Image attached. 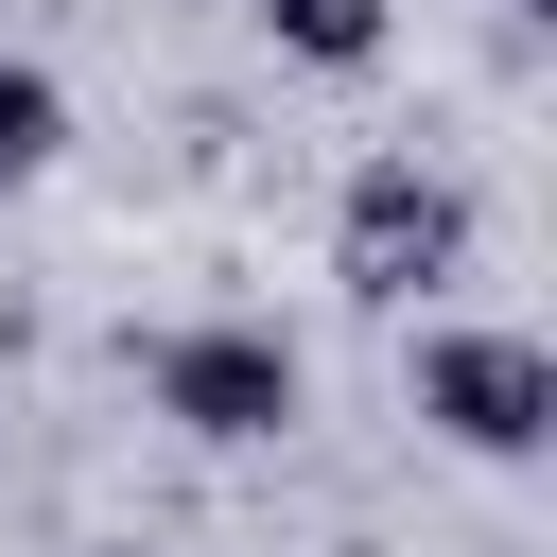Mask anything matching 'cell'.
<instances>
[{"mask_svg": "<svg viewBox=\"0 0 557 557\" xmlns=\"http://www.w3.org/2000/svg\"><path fill=\"white\" fill-rule=\"evenodd\" d=\"M331 278L366 296V313H418V296H453L470 278V174H435V157H366L348 191H331Z\"/></svg>", "mask_w": 557, "mask_h": 557, "instance_id": "obj_1", "label": "cell"}, {"mask_svg": "<svg viewBox=\"0 0 557 557\" xmlns=\"http://www.w3.org/2000/svg\"><path fill=\"white\" fill-rule=\"evenodd\" d=\"M139 400H157L191 453H278V435L313 418V366H296V331H261V313H191V331H157Z\"/></svg>", "mask_w": 557, "mask_h": 557, "instance_id": "obj_2", "label": "cell"}, {"mask_svg": "<svg viewBox=\"0 0 557 557\" xmlns=\"http://www.w3.org/2000/svg\"><path fill=\"white\" fill-rule=\"evenodd\" d=\"M400 383H418V418H435L470 470H540V453H557V348L505 331V313H435Z\"/></svg>", "mask_w": 557, "mask_h": 557, "instance_id": "obj_3", "label": "cell"}, {"mask_svg": "<svg viewBox=\"0 0 557 557\" xmlns=\"http://www.w3.org/2000/svg\"><path fill=\"white\" fill-rule=\"evenodd\" d=\"M244 17H261V52H278V70H331V87L400 52V0H244Z\"/></svg>", "mask_w": 557, "mask_h": 557, "instance_id": "obj_4", "label": "cell"}, {"mask_svg": "<svg viewBox=\"0 0 557 557\" xmlns=\"http://www.w3.org/2000/svg\"><path fill=\"white\" fill-rule=\"evenodd\" d=\"M52 157H70V87H52L35 52H0V191H35Z\"/></svg>", "mask_w": 557, "mask_h": 557, "instance_id": "obj_5", "label": "cell"}, {"mask_svg": "<svg viewBox=\"0 0 557 557\" xmlns=\"http://www.w3.org/2000/svg\"><path fill=\"white\" fill-rule=\"evenodd\" d=\"M505 17H522V35H540V17H557V0H505Z\"/></svg>", "mask_w": 557, "mask_h": 557, "instance_id": "obj_6", "label": "cell"}]
</instances>
